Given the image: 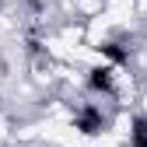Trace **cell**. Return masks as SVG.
<instances>
[{
    "mask_svg": "<svg viewBox=\"0 0 147 147\" xmlns=\"http://www.w3.org/2000/svg\"><path fill=\"white\" fill-rule=\"evenodd\" d=\"M88 88L91 91H102V95H112L116 84H112V67H91L88 70Z\"/></svg>",
    "mask_w": 147,
    "mask_h": 147,
    "instance_id": "2",
    "label": "cell"
},
{
    "mask_svg": "<svg viewBox=\"0 0 147 147\" xmlns=\"http://www.w3.org/2000/svg\"><path fill=\"white\" fill-rule=\"evenodd\" d=\"M130 147H147V119L137 116L133 119V130H130Z\"/></svg>",
    "mask_w": 147,
    "mask_h": 147,
    "instance_id": "4",
    "label": "cell"
},
{
    "mask_svg": "<svg viewBox=\"0 0 147 147\" xmlns=\"http://www.w3.org/2000/svg\"><path fill=\"white\" fill-rule=\"evenodd\" d=\"M102 126H105V119H102V112L95 105H84L81 109V116L74 119V130H81L84 137H98L102 133Z\"/></svg>",
    "mask_w": 147,
    "mask_h": 147,
    "instance_id": "1",
    "label": "cell"
},
{
    "mask_svg": "<svg viewBox=\"0 0 147 147\" xmlns=\"http://www.w3.org/2000/svg\"><path fill=\"white\" fill-rule=\"evenodd\" d=\"M98 53H102L109 63H126V60H130V49L119 46V42H102V46H98Z\"/></svg>",
    "mask_w": 147,
    "mask_h": 147,
    "instance_id": "3",
    "label": "cell"
}]
</instances>
